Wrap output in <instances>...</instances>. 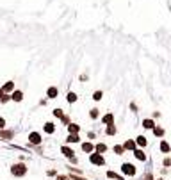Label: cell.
<instances>
[{"instance_id": "cell-36", "label": "cell", "mask_w": 171, "mask_h": 180, "mask_svg": "<svg viewBox=\"0 0 171 180\" xmlns=\"http://www.w3.org/2000/svg\"><path fill=\"white\" fill-rule=\"evenodd\" d=\"M144 180H153V178H152V175H146V177H144Z\"/></svg>"}, {"instance_id": "cell-13", "label": "cell", "mask_w": 171, "mask_h": 180, "mask_svg": "<svg viewBox=\"0 0 171 180\" xmlns=\"http://www.w3.org/2000/svg\"><path fill=\"white\" fill-rule=\"evenodd\" d=\"M82 150H84V152H86V153H89V152H93V150H94V146H93V143H84V145H82Z\"/></svg>"}, {"instance_id": "cell-18", "label": "cell", "mask_w": 171, "mask_h": 180, "mask_svg": "<svg viewBox=\"0 0 171 180\" xmlns=\"http://www.w3.org/2000/svg\"><path fill=\"white\" fill-rule=\"evenodd\" d=\"M78 139H80V137H78V134H70L66 141L68 143H78Z\"/></svg>"}, {"instance_id": "cell-15", "label": "cell", "mask_w": 171, "mask_h": 180, "mask_svg": "<svg viewBox=\"0 0 171 180\" xmlns=\"http://www.w3.org/2000/svg\"><path fill=\"white\" fill-rule=\"evenodd\" d=\"M134 155H136L139 161H146V155H144L143 150H134Z\"/></svg>"}, {"instance_id": "cell-25", "label": "cell", "mask_w": 171, "mask_h": 180, "mask_svg": "<svg viewBox=\"0 0 171 180\" xmlns=\"http://www.w3.org/2000/svg\"><path fill=\"white\" fill-rule=\"evenodd\" d=\"M114 152H116L118 155H123V152H125V146H121V145H116V146H114Z\"/></svg>"}, {"instance_id": "cell-1", "label": "cell", "mask_w": 171, "mask_h": 180, "mask_svg": "<svg viewBox=\"0 0 171 180\" xmlns=\"http://www.w3.org/2000/svg\"><path fill=\"white\" fill-rule=\"evenodd\" d=\"M11 175L13 177H25V175H27V166L23 162L13 164L11 166Z\"/></svg>"}, {"instance_id": "cell-5", "label": "cell", "mask_w": 171, "mask_h": 180, "mask_svg": "<svg viewBox=\"0 0 171 180\" xmlns=\"http://www.w3.org/2000/svg\"><path fill=\"white\" fill-rule=\"evenodd\" d=\"M121 169H123V173H125V175H130V177H132V175H136V166H132V164H128V162L123 164Z\"/></svg>"}, {"instance_id": "cell-19", "label": "cell", "mask_w": 171, "mask_h": 180, "mask_svg": "<svg viewBox=\"0 0 171 180\" xmlns=\"http://www.w3.org/2000/svg\"><path fill=\"white\" fill-rule=\"evenodd\" d=\"M66 100L70 102V104H75V102H77V95L70 91V93H68V96H66Z\"/></svg>"}, {"instance_id": "cell-9", "label": "cell", "mask_w": 171, "mask_h": 180, "mask_svg": "<svg viewBox=\"0 0 171 180\" xmlns=\"http://www.w3.org/2000/svg\"><path fill=\"white\" fill-rule=\"evenodd\" d=\"M11 100H14V102H22V100H23V93H22V91H13Z\"/></svg>"}, {"instance_id": "cell-16", "label": "cell", "mask_w": 171, "mask_h": 180, "mask_svg": "<svg viewBox=\"0 0 171 180\" xmlns=\"http://www.w3.org/2000/svg\"><path fill=\"white\" fill-rule=\"evenodd\" d=\"M143 127L144 128H155V123L153 120H143Z\"/></svg>"}, {"instance_id": "cell-33", "label": "cell", "mask_w": 171, "mask_h": 180, "mask_svg": "<svg viewBox=\"0 0 171 180\" xmlns=\"http://www.w3.org/2000/svg\"><path fill=\"white\" fill-rule=\"evenodd\" d=\"M70 178H72V180H86V178H78V177H75V175H72Z\"/></svg>"}, {"instance_id": "cell-8", "label": "cell", "mask_w": 171, "mask_h": 180, "mask_svg": "<svg viewBox=\"0 0 171 180\" xmlns=\"http://www.w3.org/2000/svg\"><path fill=\"white\" fill-rule=\"evenodd\" d=\"M57 95H59L57 87H48V89H46V96H48V98H55Z\"/></svg>"}, {"instance_id": "cell-35", "label": "cell", "mask_w": 171, "mask_h": 180, "mask_svg": "<svg viewBox=\"0 0 171 180\" xmlns=\"http://www.w3.org/2000/svg\"><path fill=\"white\" fill-rule=\"evenodd\" d=\"M4 95H6V93H4V89H0V100L4 98Z\"/></svg>"}, {"instance_id": "cell-20", "label": "cell", "mask_w": 171, "mask_h": 180, "mask_svg": "<svg viewBox=\"0 0 171 180\" xmlns=\"http://www.w3.org/2000/svg\"><path fill=\"white\" fill-rule=\"evenodd\" d=\"M153 134H155L157 137H162V136H164V128H162V127H155V128H153Z\"/></svg>"}, {"instance_id": "cell-23", "label": "cell", "mask_w": 171, "mask_h": 180, "mask_svg": "<svg viewBox=\"0 0 171 180\" xmlns=\"http://www.w3.org/2000/svg\"><path fill=\"white\" fill-rule=\"evenodd\" d=\"M125 150H136V143L130 139V141H127L125 143Z\"/></svg>"}, {"instance_id": "cell-30", "label": "cell", "mask_w": 171, "mask_h": 180, "mask_svg": "<svg viewBox=\"0 0 171 180\" xmlns=\"http://www.w3.org/2000/svg\"><path fill=\"white\" fill-rule=\"evenodd\" d=\"M4 127H6V120H4V118H0V130H2Z\"/></svg>"}, {"instance_id": "cell-22", "label": "cell", "mask_w": 171, "mask_h": 180, "mask_svg": "<svg viewBox=\"0 0 171 180\" xmlns=\"http://www.w3.org/2000/svg\"><path fill=\"white\" fill-rule=\"evenodd\" d=\"M105 134L114 136V134H116V128H114V125H107V128H105Z\"/></svg>"}, {"instance_id": "cell-11", "label": "cell", "mask_w": 171, "mask_h": 180, "mask_svg": "<svg viewBox=\"0 0 171 180\" xmlns=\"http://www.w3.org/2000/svg\"><path fill=\"white\" fill-rule=\"evenodd\" d=\"M43 128H45L46 134H54V132H55V125H54V123H50V121H48V123H45Z\"/></svg>"}, {"instance_id": "cell-31", "label": "cell", "mask_w": 171, "mask_h": 180, "mask_svg": "<svg viewBox=\"0 0 171 180\" xmlns=\"http://www.w3.org/2000/svg\"><path fill=\"white\" fill-rule=\"evenodd\" d=\"M130 109H132L134 112H137V105H136V104H130Z\"/></svg>"}, {"instance_id": "cell-27", "label": "cell", "mask_w": 171, "mask_h": 180, "mask_svg": "<svg viewBox=\"0 0 171 180\" xmlns=\"http://www.w3.org/2000/svg\"><path fill=\"white\" fill-rule=\"evenodd\" d=\"M54 116H55V118H62L64 114H62V111H61V109H54Z\"/></svg>"}, {"instance_id": "cell-34", "label": "cell", "mask_w": 171, "mask_h": 180, "mask_svg": "<svg viewBox=\"0 0 171 180\" xmlns=\"http://www.w3.org/2000/svg\"><path fill=\"white\" fill-rule=\"evenodd\" d=\"M164 166H171V161H169V159H166V161H164Z\"/></svg>"}, {"instance_id": "cell-24", "label": "cell", "mask_w": 171, "mask_h": 180, "mask_svg": "<svg viewBox=\"0 0 171 180\" xmlns=\"http://www.w3.org/2000/svg\"><path fill=\"white\" fill-rule=\"evenodd\" d=\"M160 152H164V153H168V152H169V145H168L166 141H162V143H160Z\"/></svg>"}, {"instance_id": "cell-10", "label": "cell", "mask_w": 171, "mask_h": 180, "mask_svg": "<svg viewBox=\"0 0 171 180\" xmlns=\"http://www.w3.org/2000/svg\"><path fill=\"white\" fill-rule=\"evenodd\" d=\"M78 130H80V127H78L77 123H70V125H68V132H70V134H78Z\"/></svg>"}, {"instance_id": "cell-4", "label": "cell", "mask_w": 171, "mask_h": 180, "mask_svg": "<svg viewBox=\"0 0 171 180\" xmlns=\"http://www.w3.org/2000/svg\"><path fill=\"white\" fill-rule=\"evenodd\" d=\"M29 143L30 145H41V134L39 132H30L29 134Z\"/></svg>"}, {"instance_id": "cell-26", "label": "cell", "mask_w": 171, "mask_h": 180, "mask_svg": "<svg viewBox=\"0 0 171 180\" xmlns=\"http://www.w3.org/2000/svg\"><path fill=\"white\" fill-rule=\"evenodd\" d=\"M89 116H91L93 120H96V118H98V109H91L89 111Z\"/></svg>"}, {"instance_id": "cell-21", "label": "cell", "mask_w": 171, "mask_h": 180, "mask_svg": "<svg viewBox=\"0 0 171 180\" xmlns=\"http://www.w3.org/2000/svg\"><path fill=\"white\" fill-rule=\"evenodd\" d=\"M107 177H109V178H116V180H123V177H121V175L114 173V171H107Z\"/></svg>"}, {"instance_id": "cell-14", "label": "cell", "mask_w": 171, "mask_h": 180, "mask_svg": "<svg viewBox=\"0 0 171 180\" xmlns=\"http://www.w3.org/2000/svg\"><path fill=\"white\" fill-rule=\"evenodd\" d=\"M94 150H96L98 153H104V152H107V145H105V143H100V145L94 146Z\"/></svg>"}, {"instance_id": "cell-12", "label": "cell", "mask_w": 171, "mask_h": 180, "mask_svg": "<svg viewBox=\"0 0 171 180\" xmlns=\"http://www.w3.org/2000/svg\"><path fill=\"white\" fill-rule=\"evenodd\" d=\"M102 121H104L105 125H112V123H114V116H112V114H105L104 118H102Z\"/></svg>"}, {"instance_id": "cell-17", "label": "cell", "mask_w": 171, "mask_h": 180, "mask_svg": "<svg viewBox=\"0 0 171 180\" xmlns=\"http://www.w3.org/2000/svg\"><path fill=\"white\" fill-rule=\"evenodd\" d=\"M136 143H137L139 146H146V145H148V141H146V137L144 136H139L137 139H136Z\"/></svg>"}, {"instance_id": "cell-7", "label": "cell", "mask_w": 171, "mask_h": 180, "mask_svg": "<svg viewBox=\"0 0 171 180\" xmlns=\"http://www.w3.org/2000/svg\"><path fill=\"white\" fill-rule=\"evenodd\" d=\"M2 89H4V93H11V91H14V82H11V80L6 82Z\"/></svg>"}, {"instance_id": "cell-6", "label": "cell", "mask_w": 171, "mask_h": 180, "mask_svg": "<svg viewBox=\"0 0 171 180\" xmlns=\"http://www.w3.org/2000/svg\"><path fill=\"white\" fill-rule=\"evenodd\" d=\"M13 136H14V134H13L11 130H4V128L0 130V139H6V141H9Z\"/></svg>"}, {"instance_id": "cell-32", "label": "cell", "mask_w": 171, "mask_h": 180, "mask_svg": "<svg viewBox=\"0 0 171 180\" xmlns=\"http://www.w3.org/2000/svg\"><path fill=\"white\" fill-rule=\"evenodd\" d=\"M55 180H70V177H57Z\"/></svg>"}, {"instance_id": "cell-29", "label": "cell", "mask_w": 171, "mask_h": 180, "mask_svg": "<svg viewBox=\"0 0 171 180\" xmlns=\"http://www.w3.org/2000/svg\"><path fill=\"white\" fill-rule=\"evenodd\" d=\"M61 120H62V123H66V125H70V118H68V116H62Z\"/></svg>"}, {"instance_id": "cell-37", "label": "cell", "mask_w": 171, "mask_h": 180, "mask_svg": "<svg viewBox=\"0 0 171 180\" xmlns=\"http://www.w3.org/2000/svg\"><path fill=\"white\" fill-rule=\"evenodd\" d=\"M159 180H164V178H159Z\"/></svg>"}, {"instance_id": "cell-2", "label": "cell", "mask_w": 171, "mask_h": 180, "mask_svg": "<svg viewBox=\"0 0 171 180\" xmlns=\"http://www.w3.org/2000/svg\"><path fill=\"white\" fill-rule=\"evenodd\" d=\"M89 161H91V162L93 164H96V166H104L105 164V159L102 157V153H91V155H89Z\"/></svg>"}, {"instance_id": "cell-28", "label": "cell", "mask_w": 171, "mask_h": 180, "mask_svg": "<svg viewBox=\"0 0 171 180\" xmlns=\"http://www.w3.org/2000/svg\"><path fill=\"white\" fill-rule=\"evenodd\" d=\"M102 96H104V95H102V91H96V93L93 95V98L96 100V102H98V100H102Z\"/></svg>"}, {"instance_id": "cell-3", "label": "cell", "mask_w": 171, "mask_h": 180, "mask_svg": "<svg viewBox=\"0 0 171 180\" xmlns=\"http://www.w3.org/2000/svg\"><path fill=\"white\" fill-rule=\"evenodd\" d=\"M61 153H62V155H64V157H68V159H70L72 162H77V159H75V155H73V153H75V152H73L72 148H68V146H62V148H61Z\"/></svg>"}]
</instances>
